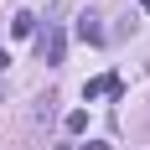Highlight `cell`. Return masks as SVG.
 <instances>
[{"mask_svg": "<svg viewBox=\"0 0 150 150\" xmlns=\"http://www.w3.org/2000/svg\"><path fill=\"white\" fill-rule=\"evenodd\" d=\"M36 52H42V62H47V67H62V57H67V31H62V26H52L42 42H36Z\"/></svg>", "mask_w": 150, "mask_h": 150, "instance_id": "1", "label": "cell"}, {"mask_svg": "<svg viewBox=\"0 0 150 150\" xmlns=\"http://www.w3.org/2000/svg\"><path fill=\"white\" fill-rule=\"evenodd\" d=\"M78 36H83V42H88V47H98V42H104V26H98V16H93V11H83V16H78Z\"/></svg>", "mask_w": 150, "mask_h": 150, "instance_id": "2", "label": "cell"}, {"mask_svg": "<svg viewBox=\"0 0 150 150\" xmlns=\"http://www.w3.org/2000/svg\"><path fill=\"white\" fill-rule=\"evenodd\" d=\"M98 93H109V98H119V93H124V83H119L114 73H104V78H93L88 88H83V98H98Z\"/></svg>", "mask_w": 150, "mask_h": 150, "instance_id": "3", "label": "cell"}, {"mask_svg": "<svg viewBox=\"0 0 150 150\" xmlns=\"http://www.w3.org/2000/svg\"><path fill=\"white\" fill-rule=\"evenodd\" d=\"M11 36H36V16H31V11H16L11 16Z\"/></svg>", "mask_w": 150, "mask_h": 150, "instance_id": "4", "label": "cell"}, {"mask_svg": "<svg viewBox=\"0 0 150 150\" xmlns=\"http://www.w3.org/2000/svg\"><path fill=\"white\" fill-rule=\"evenodd\" d=\"M62 124H67V135H83V129H88V114H83V109H73Z\"/></svg>", "mask_w": 150, "mask_h": 150, "instance_id": "5", "label": "cell"}, {"mask_svg": "<svg viewBox=\"0 0 150 150\" xmlns=\"http://www.w3.org/2000/svg\"><path fill=\"white\" fill-rule=\"evenodd\" d=\"M5 67H11V52H5V47H0V73H5Z\"/></svg>", "mask_w": 150, "mask_h": 150, "instance_id": "6", "label": "cell"}, {"mask_svg": "<svg viewBox=\"0 0 150 150\" xmlns=\"http://www.w3.org/2000/svg\"><path fill=\"white\" fill-rule=\"evenodd\" d=\"M140 11H145V16H150V0H140Z\"/></svg>", "mask_w": 150, "mask_h": 150, "instance_id": "7", "label": "cell"}]
</instances>
